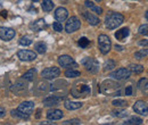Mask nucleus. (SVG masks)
I'll return each mask as SVG.
<instances>
[{
    "instance_id": "a211bd4d",
    "label": "nucleus",
    "mask_w": 148,
    "mask_h": 125,
    "mask_svg": "<svg viewBox=\"0 0 148 125\" xmlns=\"http://www.w3.org/2000/svg\"><path fill=\"white\" fill-rule=\"evenodd\" d=\"M83 16L87 19V22H88L90 25H92V26H96V25H98V24L100 23V19L97 17L96 15L91 14V13L86 12V13H83Z\"/></svg>"
},
{
    "instance_id": "a878e982",
    "label": "nucleus",
    "mask_w": 148,
    "mask_h": 125,
    "mask_svg": "<svg viewBox=\"0 0 148 125\" xmlns=\"http://www.w3.org/2000/svg\"><path fill=\"white\" fill-rule=\"evenodd\" d=\"M10 114H12V116H13V117H16V118H21V120H27V118H29V115H26V114H23V113H21L18 109H13V110L10 111Z\"/></svg>"
},
{
    "instance_id": "7c9ffc66",
    "label": "nucleus",
    "mask_w": 148,
    "mask_h": 125,
    "mask_svg": "<svg viewBox=\"0 0 148 125\" xmlns=\"http://www.w3.org/2000/svg\"><path fill=\"white\" fill-rule=\"evenodd\" d=\"M32 43V40L29 38V36H22L18 40V44L19 46H23V47H26V46H30Z\"/></svg>"
},
{
    "instance_id": "412c9836",
    "label": "nucleus",
    "mask_w": 148,
    "mask_h": 125,
    "mask_svg": "<svg viewBox=\"0 0 148 125\" xmlns=\"http://www.w3.org/2000/svg\"><path fill=\"white\" fill-rule=\"evenodd\" d=\"M64 106L69 110H76L82 107V102H77V101H65Z\"/></svg>"
},
{
    "instance_id": "0eeeda50",
    "label": "nucleus",
    "mask_w": 148,
    "mask_h": 125,
    "mask_svg": "<svg viewBox=\"0 0 148 125\" xmlns=\"http://www.w3.org/2000/svg\"><path fill=\"white\" fill-rule=\"evenodd\" d=\"M59 75H60V70L58 67H55V66L45 68L41 72V76L46 80H54L56 77H58Z\"/></svg>"
},
{
    "instance_id": "a19ab883",
    "label": "nucleus",
    "mask_w": 148,
    "mask_h": 125,
    "mask_svg": "<svg viewBox=\"0 0 148 125\" xmlns=\"http://www.w3.org/2000/svg\"><path fill=\"white\" fill-rule=\"evenodd\" d=\"M139 46H143V47H148V40H140L138 42Z\"/></svg>"
},
{
    "instance_id": "473e14b6",
    "label": "nucleus",
    "mask_w": 148,
    "mask_h": 125,
    "mask_svg": "<svg viewBox=\"0 0 148 125\" xmlns=\"http://www.w3.org/2000/svg\"><path fill=\"white\" fill-rule=\"evenodd\" d=\"M146 56H148V49H140L139 51H137L134 54V58L136 59H143Z\"/></svg>"
},
{
    "instance_id": "de8ad7c7",
    "label": "nucleus",
    "mask_w": 148,
    "mask_h": 125,
    "mask_svg": "<svg viewBox=\"0 0 148 125\" xmlns=\"http://www.w3.org/2000/svg\"><path fill=\"white\" fill-rule=\"evenodd\" d=\"M32 1H33V2H38V1H39V0H32Z\"/></svg>"
},
{
    "instance_id": "1a4fd4ad",
    "label": "nucleus",
    "mask_w": 148,
    "mask_h": 125,
    "mask_svg": "<svg viewBox=\"0 0 148 125\" xmlns=\"http://www.w3.org/2000/svg\"><path fill=\"white\" fill-rule=\"evenodd\" d=\"M58 64H59V66L66 67V68L67 67H76L77 66V64L75 63V60H74L71 56H69V55L59 56L58 57Z\"/></svg>"
},
{
    "instance_id": "a18cd8bd",
    "label": "nucleus",
    "mask_w": 148,
    "mask_h": 125,
    "mask_svg": "<svg viewBox=\"0 0 148 125\" xmlns=\"http://www.w3.org/2000/svg\"><path fill=\"white\" fill-rule=\"evenodd\" d=\"M1 16H2V17H7V12H6V10H2V12H1Z\"/></svg>"
},
{
    "instance_id": "4c0bfd02",
    "label": "nucleus",
    "mask_w": 148,
    "mask_h": 125,
    "mask_svg": "<svg viewBox=\"0 0 148 125\" xmlns=\"http://www.w3.org/2000/svg\"><path fill=\"white\" fill-rule=\"evenodd\" d=\"M64 125H79L81 124V121L79 118H73V120H69V121H65L63 122Z\"/></svg>"
},
{
    "instance_id": "423d86ee",
    "label": "nucleus",
    "mask_w": 148,
    "mask_h": 125,
    "mask_svg": "<svg viewBox=\"0 0 148 125\" xmlns=\"http://www.w3.org/2000/svg\"><path fill=\"white\" fill-rule=\"evenodd\" d=\"M82 64L84 65V67H86L87 71L92 73V74H96V73H98V71H99V63L95 58L88 57V58H86V59L82 60Z\"/></svg>"
},
{
    "instance_id": "2eb2a0df",
    "label": "nucleus",
    "mask_w": 148,
    "mask_h": 125,
    "mask_svg": "<svg viewBox=\"0 0 148 125\" xmlns=\"http://www.w3.org/2000/svg\"><path fill=\"white\" fill-rule=\"evenodd\" d=\"M69 17V12L64 7H59L55 10V18L57 22H64Z\"/></svg>"
},
{
    "instance_id": "c9c22d12",
    "label": "nucleus",
    "mask_w": 148,
    "mask_h": 125,
    "mask_svg": "<svg viewBox=\"0 0 148 125\" xmlns=\"http://www.w3.org/2000/svg\"><path fill=\"white\" fill-rule=\"evenodd\" d=\"M77 43H79V46L81 47V48H87L88 46H89V43H90V41L87 39V38H84V36H82L79 41H77Z\"/></svg>"
},
{
    "instance_id": "f8f14e48",
    "label": "nucleus",
    "mask_w": 148,
    "mask_h": 125,
    "mask_svg": "<svg viewBox=\"0 0 148 125\" xmlns=\"http://www.w3.org/2000/svg\"><path fill=\"white\" fill-rule=\"evenodd\" d=\"M18 109L21 113H23V114H26V115H31L32 114V111H33V109H34V102L33 101H23V102H21L18 106Z\"/></svg>"
},
{
    "instance_id": "4468645a",
    "label": "nucleus",
    "mask_w": 148,
    "mask_h": 125,
    "mask_svg": "<svg viewBox=\"0 0 148 125\" xmlns=\"http://www.w3.org/2000/svg\"><path fill=\"white\" fill-rule=\"evenodd\" d=\"M62 97H58V96H50V97H47L45 100H43V105L46 107H54L59 105V102L62 101Z\"/></svg>"
},
{
    "instance_id": "aec40b11",
    "label": "nucleus",
    "mask_w": 148,
    "mask_h": 125,
    "mask_svg": "<svg viewBox=\"0 0 148 125\" xmlns=\"http://www.w3.org/2000/svg\"><path fill=\"white\" fill-rule=\"evenodd\" d=\"M129 34H130L129 29L128 27H123V29H121V30H119V31L115 32V38L117 40H120V41H123Z\"/></svg>"
},
{
    "instance_id": "2f4dec72",
    "label": "nucleus",
    "mask_w": 148,
    "mask_h": 125,
    "mask_svg": "<svg viewBox=\"0 0 148 125\" xmlns=\"http://www.w3.org/2000/svg\"><path fill=\"white\" fill-rule=\"evenodd\" d=\"M113 115L116 116V117H119V118H124V117H127L129 115V113L127 110H124V109H121V110H114L113 111Z\"/></svg>"
},
{
    "instance_id": "ddd939ff",
    "label": "nucleus",
    "mask_w": 148,
    "mask_h": 125,
    "mask_svg": "<svg viewBox=\"0 0 148 125\" xmlns=\"http://www.w3.org/2000/svg\"><path fill=\"white\" fill-rule=\"evenodd\" d=\"M133 110H134L137 114H139V115H145V116H146L148 114V105L145 101L139 100V101H137V102L133 105Z\"/></svg>"
},
{
    "instance_id": "79ce46f5",
    "label": "nucleus",
    "mask_w": 148,
    "mask_h": 125,
    "mask_svg": "<svg viewBox=\"0 0 148 125\" xmlns=\"http://www.w3.org/2000/svg\"><path fill=\"white\" fill-rule=\"evenodd\" d=\"M5 114H6V110H5V108L0 107V118H1V117H3V116H5Z\"/></svg>"
},
{
    "instance_id": "6e6552de",
    "label": "nucleus",
    "mask_w": 148,
    "mask_h": 125,
    "mask_svg": "<svg viewBox=\"0 0 148 125\" xmlns=\"http://www.w3.org/2000/svg\"><path fill=\"white\" fill-rule=\"evenodd\" d=\"M112 79L114 80H119V81H122V80H128L130 76H131V71L128 70V68H119L115 72H113L111 74Z\"/></svg>"
},
{
    "instance_id": "dca6fc26",
    "label": "nucleus",
    "mask_w": 148,
    "mask_h": 125,
    "mask_svg": "<svg viewBox=\"0 0 148 125\" xmlns=\"http://www.w3.org/2000/svg\"><path fill=\"white\" fill-rule=\"evenodd\" d=\"M46 26H47V24H46V22H45L43 18L37 19V20H34L33 23L30 24V29H31L32 31H34V32H40V31H42L43 29H46Z\"/></svg>"
},
{
    "instance_id": "f257e3e1",
    "label": "nucleus",
    "mask_w": 148,
    "mask_h": 125,
    "mask_svg": "<svg viewBox=\"0 0 148 125\" xmlns=\"http://www.w3.org/2000/svg\"><path fill=\"white\" fill-rule=\"evenodd\" d=\"M100 92L106 96H121V84L112 80H106L100 85Z\"/></svg>"
},
{
    "instance_id": "5701e85b",
    "label": "nucleus",
    "mask_w": 148,
    "mask_h": 125,
    "mask_svg": "<svg viewBox=\"0 0 148 125\" xmlns=\"http://www.w3.org/2000/svg\"><path fill=\"white\" fill-rule=\"evenodd\" d=\"M41 6H42V9H43L45 12H51V10L54 9L55 3H54L51 0H43L42 3H41Z\"/></svg>"
},
{
    "instance_id": "c85d7f7f",
    "label": "nucleus",
    "mask_w": 148,
    "mask_h": 125,
    "mask_svg": "<svg viewBox=\"0 0 148 125\" xmlns=\"http://www.w3.org/2000/svg\"><path fill=\"white\" fill-rule=\"evenodd\" d=\"M81 75V73L79 71H76V70H67V71L65 72V76L66 77H70V79H74V77H79Z\"/></svg>"
},
{
    "instance_id": "393cba45",
    "label": "nucleus",
    "mask_w": 148,
    "mask_h": 125,
    "mask_svg": "<svg viewBox=\"0 0 148 125\" xmlns=\"http://www.w3.org/2000/svg\"><path fill=\"white\" fill-rule=\"evenodd\" d=\"M34 49H36V51L38 54L42 55L47 51V46H46L45 42H37L36 46H34Z\"/></svg>"
},
{
    "instance_id": "20e7f679",
    "label": "nucleus",
    "mask_w": 148,
    "mask_h": 125,
    "mask_svg": "<svg viewBox=\"0 0 148 125\" xmlns=\"http://www.w3.org/2000/svg\"><path fill=\"white\" fill-rule=\"evenodd\" d=\"M98 47H99V50L103 55L108 54L112 48V42L110 36H107L106 34H100L98 36Z\"/></svg>"
},
{
    "instance_id": "72a5a7b5",
    "label": "nucleus",
    "mask_w": 148,
    "mask_h": 125,
    "mask_svg": "<svg viewBox=\"0 0 148 125\" xmlns=\"http://www.w3.org/2000/svg\"><path fill=\"white\" fill-rule=\"evenodd\" d=\"M114 67H115V61L112 60V59H108V60L105 63V65H104V71L105 72L112 71Z\"/></svg>"
},
{
    "instance_id": "09e8293b",
    "label": "nucleus",
    "mask_w": 148,
    "mask_h": 125,
    "mask_svg": "<svg viewBox=\"0 0 148 125\" xmlns=\"http://www.w3.org/2000/svg\"><path fill=\"white\" fill-rule=\"evenodd\" d=\"M96 1H98V2H99V1H101V0H96Z\"/></svg>"
},
{
    "instance_id": "7ed1b4c3",
    "label": "nucleus",
    "mask_w": 148,
    "mask_h": 125,
    "mask_svg": "<svg viewBox=\"0 0 148 125\" xmlns=\"http://www.w3.org/2000/svg\"><path fill=\"white\" fill-rule=\"evenodd\" d=\"M90 93H91L90 87L84 83H75L71 89V94L74 98H86Z\"/></svg>"
},
{
    "instance_id": "c756f323",
    "label": "nucleus",
    "mask_w": 148,
    "mask_h": 125,
    "mask_svg": "<svg viewBox=\"0 0 148 125\" xmlns=\"http://www.w3.org/2000/svg\"><path fill=\"white\" fill-rule=\"evenodd\" d=\"M138 88L141 90V91H147L148 90V79H141L139 82H138Z\"/></svg>"
},
{
    "instance_id": "37998d69",
    "label": "nucleus",
    "mask_w": 148,
    "mask_h": 125,
    "mask_svg": "<svg viewBox=\"0 0 148 125\" xmlns=\"http://www.w3.org/2000/svg\"><path fill=\"white\" fill-rule=\"evenodd\" d=\"M115 49H116V50H119V51H122V50H123V47H122V46H117V44H116V46H115Z\"/></svg>"
},
{
    "instance_id": "c03bdc74",
    "label": "nucleus",
    "mask_w": 148,
    "mask_h": 125,
    "mask_svg": "<svg viewBox=\"0 0 148 125\" xmlns=\"http://www.w3.org/2000/svg\"><path fill=\"white\" fill-rule=\"evenodd\" d=\"M40 124H41V125H43V124H46V125H49V124H50V125H53V124H54V123H53V122H48V121H47V122H41Z\"/></svg>"
},
{
    "instance_id": "cd10ccee",
    "label": "nucleus",
    "mask_w": 148,
    "mask_h": 125,
    "mask_svg": "<svg viewBox=\"0 0 148 125\" xmlns=\"http://www.w3.org/2000/svg\"><path fill=\"white\" fill-rule=\"evenodd\" d=\"M130 71H131V73H134V74H141L144 72V66L138 65V64H132L130 66Z\"/></svg>"
},
{
    "instance_id": "f704fd0d",
    "label": "nucleus",
    "mask_w": 148,
    "mask_h": 125,
    "mask_svg": "<svg viewBox=\"0 0 148 125\" xmlns=\"http://www.w3.org/2000/svg\"><path fill=\"white\" fill-rule=\"evenodd\" d=\"M112 104H113V106H116V107H127L128 106V102L122 99H116Z\"/></svg>"
},
{
    "instance_id": "49530a36",
    "label": "nucleus",
    "mask_w": 148,
    "mask_h": 125,
    "mask_svg": "<svg viewBox=\"0 0 148 125\" xmlns=\"http://www.w3.org/2000/svg\"><path fill=\"white\" fill-rule=\"evenodd\" d=\"M145 17H146V19L148 20V10L146 12V14H145Z\"/></svg>"
},
{
    "instance_id": "f3484780",
    "label": "nucleus",
    "mask_w": 148,
    "mask_h": 125,
    "mask_svg": "<svg viewBox=\"0 0 148 125\" xmlns=\"http://www.w3.org/2000/svg\"><path fill=\"white\" fill-rule=\"evenodd\" d=\"M63 116H64V114L59 109H50L47 113V118L50 121H58V120L63 118Z\"/></svg>"
},
{
    "instance_id": "4be33fe9",
    "label": "nucleus",
    "mask_w": 148,
    "mask_h": 125,
    "mask_svg": "<svg viewBox=\"0 0 148 125\" xmlns=\"http://www.w3.org/2000/svg\"><path fill=\"white\" fill-rule=\"evenodd\" d=\"M36 75H37V70L36 68H31V70H29L27 72H25L22 77L25 81H33L34 77H36Z\"/></svg>"
},
{
    "instance_id": "bb28decb",
    "label": "nucleus",
    "mask_w": 148,
    "mask_h": 125,
    "mask_svg": "<svg viewBox=\"0 0 148 125\" xmlns=\"http://www.w3.org/2000/svg\"><path fill=\"white\" fill-rule=\"evenodd\" d=\"M125 125H140L143 124V120L140 117H131L124 122Z\"/></svg>"
},
{
    "instance_id": "e433bc0d",
    "label": "nucleus",
    "mask_w": 148,
    "mask_h": 125,
    "mask_svg": "<svg viewBox=\"0 0 148 125\" xmlns=\"http://www.w3.org/2000/svg\"><path fill=\"white\" fill-rule=\"evenodd\" d=\"M138 32H139L140 34H143V36H148V24H143V25H140Z\"/></svg>"
},
{
    "instance_id": "6ab92c4d",
    "label": "nucleus",
    "mask_w": 148,
    "mask_h": 125,
    "mask_svg": "<svg viewBox=\"0 0 148 125\" xmlns=\"http://www.w3.org/2000/svg\"><path fill=\"white\" fill-rule=\"evenodd\" d=\"M84 6L88 7L89 9H91L93 13H96L97 15L103 14V8L99 7V6H97L96 3H93L92 1H90V0H86V1H84Z\"/></svg>"
},
{
    "instance_id": "39448f33",
    "label": "nucleus",
    "mask_w": 148,
    "mask_h": 125,
    "mask_svg": "<svg viewBox=\"0 0 148 125\" xmlns=\"http://www.w3.org/2000/svg\"><path fill=\"white\" fill-rule=\"evenodd\" d=\"M81 27V22L76 16H72L67 19L66 25H65V31L67 33H73L75 31H77Z\"/></svg>"
},
{
    "instance_id": "58836bf2",
    "label": "nucleus",
    "mask_w": 148,
    "mask_h": 125,
    "mask_svg": "<svg viewBox=\"0 0 148 125\" xmlns=\"http://www.w3.org/2000/svg\"><path fill=\"white\" fill-rule=\"evenodd\" d=\"M53 27H54V30L56 32H62L63 31V25L60 24V22H55L53 24Z\"/></svg>"
},
{
    "instance_id": "b1692460",
    "label": "nucleus",
    "mask_w": 148,
    "mask_h": 125,
    "mask_svg": "<svg viewBox=\"0 0 148 125\" xmlns=\"http://www.w3.org/2000/svg\"><path fill=\"white\" fill-rule=\"evenodd\" d=\"M26 90V84L25 83H22V82H17L15 85H14V88H13V91L15 92V93H17V96H19V93H22L23 91H25Z\"/></svg>"
},
{
    "instance_id": "f03ea898",
    "label": "nucleus",
    "mask_w": 148,
    "mask_h": 125,
    "mask_svg": "<svg viewBox=\"0 0 148 125\" xmlns=\"http://www.w3.org/2000/svg\"><path fill=\"white\" fill-rule=\"evenodd\" d=\"M124 22V16L120 13H110L105 17V25L108 30H114L119 27Z\"/></svg>"
},
{
    "instance_id": "9b49d317",
    "label": "nucleus",
    "mask_w": 148,
    "mask_h": 125,
    "mask_svg": "<svg viewBox=\"0 0 148 125\" xmlns=\"http://www.w3.org/2000/svg\"><path fill=\"white\" fill-rule=\"evenodd\" d=\"M17 57L22 61H32L37 58V54L32 50H19L17 53Z\"/></svg>"
},
{
    "instance_id": "ea45409f",
    "label": "nucleus",
    "mask_w": 148,
    "mask_h": 125,
    "mask_svg": "<svg viewBox=\"0 0 148 125\" xmlns=\"http://www.w3.org/2000/svg\"><path fill=\"white\" fill-rule=\"evenodd\" d=\"M125 96H132V93H133V88H132V85H128L127 88H125Z\"/></svg>"
},
{
    "instance_id": "9d476101",
    "label": "nucleus",
    "mask_w": 148,
    "mask_h": 125,
    "mask_svg": "<svg viewBox=\"0 0 148 125\" xmlns=\"http://www.w3.org/2000/svg\"><path fill=\"white\" fill-rule=\"evenodd\" d=\"M15 36H16V32L14 31V29L0 26V39L1 40H3V41H10V40L14 39Z\"/></svg>"
}]
</instances>
